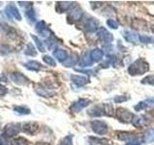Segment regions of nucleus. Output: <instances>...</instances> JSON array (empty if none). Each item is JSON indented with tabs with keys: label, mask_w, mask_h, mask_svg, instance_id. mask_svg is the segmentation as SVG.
Wrapping results in <instances>:
<instances>
[{
	"label": "nucleus",
	"mask_w": 154,
	"mask_h": 145,
	"mask_svg": "<svg viewBox=\"0 0 154 145\" xmlns=\"http://www.w3.org/2000/svg\"><path fill=\"white\" fill-rule=\"evenodd\" d=\"M149 70V64L143 59H138L128 68V72L131 76L143 75Z\"/></svg>",
	"instance_id": "obj_1"
},
{
	"label": "nucleus",
	"mask_w": 154,
	"mask_h": 145,
	"mask_svg": "<svg viewBox=\"0 0 154 145\" xmlns=\"http://www.w3.org/2000/svg\"><path fill=\"white\" fill-rule=\"evenodd\" d=\"M22 130V126L18 123H10L7 124L4 128L3 135L7 138H11L17 135Z\"/></svg>",
	"instance_id": "obj_2"
},
{
	"label": "nucleus",
	"mask_w": 154,
	"mask_h": 145,
	"mask_svg": "<svg viewBox=\"0 0 154 145\" xmlns=\"http://www.w3.org/2000/svg\"><path fill=\"white\" fill-rule=\"evenodd\" d=\"M4 13L6 14V17L10 19H16V21H21V14L19 13L16 5L13 3H10L5 7Z\"/></svg>",
	"instance_id": "obj_3"
},
{
	"label": "nucleus",
	"mask_w": 154,
	"mask_h": 145,
	"mask_svg": "<svg viewBox=\"0 0 154 145\" xmlns=\"http://www.w3.org/2000/svg\"><path fill=\"white\" fill-rule=\"evenodd\" d=\"M116 114H117V118L123 123L132 122V120L134 118L133 113L130 112L128 109L123 108H119L117 111H116Z\"/></svg>",
	"instance_id": "obj_4"
},
{
	"label": "nucleus",
	"mask_w": 154,
	"mask_h": 145,
	"mask_svg": "<svg viewBox=\"0 0 154 145\" xmlns=\"http://www.w3.org/2000/svg\"><path fill=\"white\" fill-rule=\"evenodd\" d=\"M91 129H93V130H94V133L96 134L103 135L105 134H107V132H108L107 124L102 122V121L94 120V121H91Z\"/></svg>",
	"instance_id": "obj_5"
},
{
	"label": "nucleus",
	"mask_w": 154,
	"mask_h": 145,
	"mask_svg": "<svg viewBox=\"0 0 154 145\" xmlns=\"http://www.w3.org/2000/svg\"><path fill=\"white\" fill-rule=\"evenodd\" d=\"M10 77H11V79L17 85H28L30 83V81L27 79V77L24 76L21 72H12L11 75H10Z\"/></svg>",
	"instance_id": "obj_6"
},
{
	"label": "nucleus",
	"mask_w": 154,
	"mask_h": 145,
	"mask_svg": "<svg viewBox=\"0 0 154 145\" xmlns=\"http://www.w3.org/2000/svg\"><path fill=\"white\" fill-rule=\"evenodd\" d=\"M90 104H91V101L89 99H79L78 101L74 102V103L71 105L70 110L74 113L80 112L82 109L87 108Z\"/></svg>",
	"instance_id": "obj_7"
},
{
	"label": "nucleus",
	"mask_w": 154,
	"mask_h": 145,
	"mask_svg": "<svg viewBox=\"0 0 154 145\" xmlns=\"http://www.w3.org/2000/svg\"><path fill=\"white\" fill-rule=\"evenodd\" d=\"M22 126V130L25 134H35L38 132L40 130V125L36 122H27V123H24Z\"/></svg>",
	"instance_id": "obj_8"
},
{
	"label": "nucleus",
	"mask_w": 154,
	"mask_h": 145,
	"mask_svg": "<svg viewBox=\"0 0 154 145\" xmlns=\"http://www.w3.org/2000/svg\"><path fill=\"white\" fill-rule=\"evenodd\" d=\"M35 30H36V32L38 34V35L42 36V37H45V38L48 37V36H49V34H50V30L48 29L45 22L43 21L37 22L36 26H35Z\"/></svg>",
	"instance_id": "obj_9"
},
{
	"label": "nucleus",
	"mask_w": 154,
	"mask_h": 145,
	"mask_svg": "<svg viewBox=\"0 0 154 145\" xmlns=\"http://www.w3.org/2000/svg\"><path fill=\"white\" fill-rule=\"evenodd\" d=\"M97 36L100 38V40L104 42L105 44H111V42L113 41V35L107 31V29H105L103 27L100 28L97 31Z\"/></svg>",
	"instance_id": "obj_10"
},
{
	"label": "nucleus",
	"mask_w": 154,
	"mask_h": 145,
	"mask_svg": "<svg viewBox=\"0 0 154 145\" xmlns=\"http://www.w3.org/2000/svg\"><path fill=\"white\" fill-rule=\"evenodd\" d=\"M35 91L38 96L43 97V98H50V97L55 95L54 91H52L50 89H47V88H45V87H37V88L35 89Z\"/></svg>",
	"instance_id": "obj_11"
},
{
	"label": "nucleus",
	"mask_w": 154,
	"mask_h": 145,
	"mask_svg": "<svg viewBox=\"0 0 154 145\" xmlns=\"http://www.w3.org/2000/svg\"><path fill=\"white\" fill-rule=\"evenodd\" d=\"M70 79L73 83L77 86H84L87 82H88V79L86 76H78V75H71L70 76Z\"/></svg>",
	"instance_id": "obj_12"
},
{
	"label": "nucleus",
	"mask_w": 154,
	"mask_h": 145,
	"mask_svg": "<svg viewBox=\"0 0 154 145\" xmlns=\"http://www.w3.org/2000/svg\"><path fill=\"white\" fill-rule=\"evenodd\" d=\"M132 28L136 29V30H147L146 21L143 19L135 18L132 21Z\"/></svg>",
	"instance_id": "obj_13"
},
{
	"label": "nucleus",
	"mask_w": 154,
	"mask_h": 145,
	"mask_svg": "<svg viewBox=\"0 0 154 145\" xmlns=\"http://www.w3.org/2000/svg\"><path fill=\"white\" fill-rule=\"evenodd\" d=\"M24 67H25L27 70L32 71V72H38V71H41L42 68L41 63H38V61H34V60L26 62L25 64H24Z\"/></svg>",
	"instance_id": "obj_14"
},
{
	"label": "nucleus",
	"mask_w": 154,
	"mask_h": 145,
	"mask_svg": "<svg viewBox=\"0 0 154 145\" xmlns=\"http://www.w3.org/2000/svg\"><path fill=\"white\" fill-rule=\"evenodd\" d=\"M82 14H83L82 10L79 7H75L74 9H72L70 11V13L69 14V18L71 19L72 21H77L81 18Z\"/></svg>",
	"instance_id": "obj_15"
},
{
	"label": "nucleus",
	"mask_w": 154,
	"mask_h": 145,
	"mask_svg": "<svg viewBox=\"0 0 154 145\" xmlns=\"http://www.w3.org/2000/svg\"><path fill=\"white\" fill-rule=\"evenodd\" d=\"M24 14H25V18L27 19V21L30 23V24H33L34 22L36 21V19H37V18H36V13H35V11H34V9L32 7L26 8Z\"/></svg>",
	"instance_id": "obj_16"
},
{
	"label": "nucleus",
	"mask_w": 154,
	"mask_h": 145,
	"mask_svg": "<svg viewBox=\"0 0 154 145\" xmlns=\"http://www.w3.org/2000/svg\"><path fill=\"white\" fill-rule=\"evenodd\" d=\"M104 53L101 50H98V48H95V50H91L90 53V57L91 59L93 60V62H99L100 60H102Z\"/></svg>",
	"instance_id": "obj_17"
},
{
	"label": "nucleus",
	"mask_w": 154,
	"mask_h": 145,
	"mask_svg": "<svg viewBox=\"0 0 154 145\" xmlns=\"http://www.w3.org/2000/svg\"><path fill=\"white\" fill-rule=\"evenodd\" d=\"M53 55H54L55 58H57V60H59L62 63L65 62L67 59L66 51L64 50H61V48H59V50H55L54 51H53Z\"/></svg>",
	"instance_id": "obj_18"
},
{
	"label": "nucleus",
	"mask_w": 154,
	"mask_h": 145,
	"mask_svg": "<svg viewBox=\"0 0 154 145\" xmlns=\"http://www.w3.org/2000/svg\"><path fill=\"white\" fill-rule=\"evenodd\" d=\"M123 38L125 39V41H127L128 43H136L139 40V36L135 32H132V31H124Z\"/></svg>",
	"instance_id": "obj_19"
},
{
	"label": "nucleus",
	"mask_w": 154,
	"mask_h": 145,
	"mask_svg": "<svg viewBox=\"0 0 154 145\" xmlns=\"http://www.w3.org/2000/svg\"><path fill=\"white\" fill-rule=\"evenodd\" d=\"M14 113L17 115H28L31 113V110L25 105H16L14 106Z\"/></svg>",
	"instance_id": "obj_20"
},
{
	"label": "nucleus",
	"mask_w": 154,
	"mask_h": 145,
	"mask_svg": "<svg viewBox=\"0 0 154 145\" xmlns=\"http://www.w3.org/2000/svg\"><path fill=\"white\" fill-rule=\"evenodd\" d=\"M135 127L136 128H141L146 123V119L144 116H140V115H137V116H134V118L131 122Z\"/></svg>",
	"instance_id": "obj_21"
},
{
	"label": "nucleus",
	"mask_w": 154,
	"mask_h": 145,
	"mask_svg": "<svg viewBox=\"0 0 154 145\" xmlns=\"http://www.w3.org/2000/svg\"><path fill=\"white\" fill-rule=\"evenodd\" d=\"M117 137L119 140H123V141H126V142H129V141H131V140H133L134 138H136V137H133V134L132 133H128V132H119L117 133Z\"/></svg>",
	"instance_id": "obj_22"
},
{
	"label": "nucleus",
	"mask_w": 154,
	"mask_h": 145,
	"mask_svg": "<svg viewBox=\"0 0 154 145\" xmlns=\"http://www.w3.org/2000/svg\"><path fill=\"white\" fill-rule=\"evenodd\" d=\"M154 103V100L153 99H149V100H146V102H141V103H139L138 105H135V110L136 111H140V110H143L147 108L148 106L152 105V104Z\"/></svg>",
	"instance_id": "obj_23"
},
{
	"label": "nucleus",
	"mask_w": 154,
	"mask_h": 145,
	"mask_svg": "<svg viewBox=\"0 0 154 145\" xmlns=\"http://www.w3.org/2000/svg\"><path fill=\"white\" fill-rule=\"evenodd\" d=\"M94 64L93 60L91 59V57L88 56V55H84L82 56L80 59H79V62H78V65L80 67H90Z\"/></svg>",
	"instance_id": "obj_24"
},
{
	"label": "nucleus",
	"mask_w": 154,
	"mask_h": 145,
	"mask_svg": "<svg viewBox=\"0 0 154 145\" xmlns=\"http://www.w3.org/2000/svg\"><path fill=\"white\" fill-rule=\"evenodd\" d=\"M78 62H79L78 56H77L76 54H73V55H71L70 57H67V59L65 62H63V65H64L65 67H72Z\"/></svg>",
	"instance_id": "obj_25"
},
{
	"label": "nucleus",
	"mask_w": 154,
	"mask_h": 145,
	"mask_svg": "<svg viewBox=\"0 0 154 145\" xmlns=\"http://www.w3.org/2000/svg\"><path fill=\"white\" fill-rule=\"evenodd\" d=\"M71 5H72L71 2H67V1L58 2L57 3V10L59 11V13H63L65 11H67V10H69Z\"/></svg>",
	"instance_id": "obj_26"
},
{
	"label": "nucleus",
	"mask_w": 154,
	"mask_h": 145,
	"mask_svg": "<svg viewBox=\"0 0 154 145\" xmlns=\"http://www.w3.org/2000/svg\"><path fill=\"white\" fill-rule=\"evenodd\" d=\"M24 54L27 56H36L37 55V50L32 43H29L26 46L25 50H24Z\"/></svg>",
	"instance_id": "obj_27"
},
{
	"label": "nucleus",
	"mask_w": 154,
	"mask_h": 145,
	"mask_svg": "<svg viewBox=\"0 0 154 145\" xmlns=\"http://www.w3.org/2000/svg\"><path fill=\"white\" fill-rule=\"evenodd\" d=\"M85 26H86V29L88 31L94 32V31L96 30V29H97V22H96L94 19L91 18V19H89V21L86 22V25Z\"/></svg>",
	"instance_id": "obj_28"
},
{
	"label": "nucleus",
	"mask_w": 154,
	"mask_h": 145,
	"mask_svg": "<svg viewBox=\"0 0 154 145\" xmlns=\"http://www.w3.org/2000/svg\"><path fill=\"white\" fill-rule=\"evenodd\" d=\"M31 37H32L33 40H34V42H35L38 50H40L41 52H45V44L42 42L41 39L38 38V37H37V36H35V35H32Z\"/></svg>",
	"instance_id": "obj_29"
},
{
	"label": "nucleus",
	"mask_w": 154,
	"mask_h": 145,
	"mask_svg": "<svg viewBox=\"0 0 154 145\" xmlns=\"http://www.w3.org/2000/svg\"><path fill=\"white\" fill-rule=\"evenodd\" d=\"M11 145H29V141L25 137H17L11 142Z\"/></svg>",
	"instance_id": "obj_30"
},
{
	"label": "nucleus",
	"mask_w": 154,
	"mask_h": 145,
	"mask_svg": "<svg viewBox=\"0 0 154 145\" xmlns=\"http://www.w3.org/2000/svg\"><path fill=\"white\" fill-rule=\"evenodd\" d=\"M13 52V48L8 45H0V55H8Z\"/></svg>",
	"instance_id": "obj_31"
},
{
	"label": "nucleus",
	"mask_w": 154,
	"mask_h": 145,
	"mask_svg": "<svg viewBox=\"0 0 154 145\" xmlns=\"http://www.w3.org/2000/svg\"><path fill=\"white\" fill-rule=\"evenodd\" d=\"M103 112H104V114L108 115V116H113L114 115L113 105L111 104H104L103 105Z\"/></svg>",
	"instance_id": "obj_32"
},
{
	"label": "nucleus",
	"mask_w": 154,
	"mask_h": 145,
	"mask_svg": "<svg viewBox=\"0 0 154 145\" xmlns=\"http://www.w3.org/2000/svg\"><path fill=\"white\" fill-rule=\"evenodd\" d=\"M45 43H46L48 50H55L57 47V43H56V40L54 37H48Z\"/></svg>",
	"instance_id": "obj_33"
},
{
	"label": "nucleus",
	"mask_w": 154,
	"mask_h": 145,
	"mask_svg": "<svg viewBox=\"0 0 154 145\" xmlns=\"http://www.w3.org/2000/svg\"><path fill=\"white\" fill-rule=\"evenodd\" d=\"M42 60L45 63H46L47 65L52 66V67H55L56 66V61L54 60V58H52L49 55H45L42 57Z\"/></svg>",
	"instance_id": "obj_34"
},
{
	"label": "nucleus",
	"mask_w": 154,
	"mask_h": 145,
	"mask_svg": "<svg viewBox=\"0 0 154 145\" xmlns=\"http://www.w3.org/2000/svg\"><path fill=\"white\" fill-rule=\"evenodd\" d=\"M90 140H93L94 143H99V144H106L109 145L111 143L110 140L106 138H98V137H90Z\"/></svg>",
	"instance_id": "obj_35"
},
{
	"label": "nucleus",
	"mask_w": 154,
	"mask_h": 145,
	"mask_svg": "<svg viewBox=\"0 0 154 145\" xmlns=\"http://www.w3.org/2000/svg\"><path fill=\"white\" fill-rule=\"evenodd\" d=\"M143 84H148L154 86V76H147L142 80Z\"/></svg>",
	"instance_id": "obj_36"
},
{
	"label": "nucleus",
	"mask_w": 154,
	"mask_h": 145,
	"mask_svg": "<svg viewBox=\"0 0 154 145\" xmlns=\"http://www.w3.org/2000/svg\"><path fill=\"white\" fill-rule=\"evenodd\" d=\"M61 145H73L72 143V135H66L61 141Z\"/></svg>",
	"instance_id": "obj_37"
},
{
	"label": "nucleus",
	"mask_w": 154,
	"mask_h": 145,
	"mask_svg": "<svg viewBox=\"0 0 154 145\" xmlns=\"http://www.w3.org/2000/svg\"><path fill=\"white\" fill-rule=\"evenodd\" d=\"M107 25L112 29H117L119 27V23L117 21H115V19L110 18L107 21Z\"/></svg>",
	"instance_id": "obj_38"
},
{
	"label": "nucleus",
	"mask_w": 154,
	"mask_h": 145,
	"mask_svg": "<svg viewBox=\"0 0 154 145\" xmlns=\"http://www.w3.org/2000/svg\"><path fill=\"white\" fill-rule=\"evenodd\" d=\"M139 40L141 41L142 43L148 44V43L153 42V41H154V39L151 38V37H148V36H140V37H139Z\"/></svg>",
	"instance_id": "obj_39"
},
{
	"label": "nucleus",
	"mask_w": 154,
	"mask_h": 145,
	"mask_svg": "<svg viewBox=\"0 0 154 145\" xmlns=\"http://www.w3.org/2000/svg\"><path fill=\"white\" fill-rule=\"evenodd\" d=\"M115 103H118V104H122L123 102L127 101V98L125 96H117L116 98L114 99Z\"/></svg>",
	"instance_id": "obj_40"
},
{
	"label": "nucleus",
	"mask_w": 154,
	"mask_h": 145,
	"mask_svg": "<svg viewBox=\"0 0 154 145\" xmlns=\"http://www.w3.org/2000/svg\"><path fill=\"white\" fill-rule=\"evenodd\" d=\"M153 139H154V134H152V130H148L146 134V140L148 142H151L153 141Z\"/></svg>",
	"instance_id": "obj_41"
},
{
	"label": "nucleus",
	"mask_w": 154,
	"mask_h": 145,
	"mask_svg": "<svg viewBox=\"0 0 154 145\" xmlns=\"http://www.w3.org/2000/svg\"><path fill=\"white\" fill-rule=\"evenodd\" d=\"M8 93V88L6 86L0 84V97H4Z\"/></svg>",
	"instance_id": "obj_42"
},
{
	"label": "nucleus",
	"mask_w": 154,
	"mask_h": 145,
	"mask_svg": "<svg viewBox=\"0 0 154 145\" xmlns=\"http://www.w3.org/2000/svg\"><path fill=\"white\" fill-rule=\"evenodd\" d=\"M8 143V138L5 137L3 134L0 135V145H9Z\"/></svg>",
	"instance_id": "obj_43"
},
{
	"label": "nucleus",
	"mask_w": 154,
	"mask_h": 145,
	"mask_svg": "<svg viewBox=\"0 0 154 145\" xmlns=\"http://www.w3.org/2000/svg\"><path fill=\"white\" fill-rule=\"evenodd\" d=\"M126 145H141V140L138 139V138H134L131 141L127 142Z\"/></svg>",
	"instance_id": "obj_44"
},
{
	"label": "nucleus",
	"mask_w": 154,
	"mask_h": 145,
	"mask_svg": "<svg viewBox=\"0 0 154 145\" xmlns=\"http://www.w3.org/2000/svg\"><path fill=\"white\" fill-rule=\"evenodd\" d=\"M0 82H8V79L4 74H0Z\"/></svg>",
	"instance_id": "obj_45"
},
{
	"label": "nucleus",
	"mask_w": 154,
	"mask_h": 145,
	"mask_svg": "<svg viewBox=\"0 0 154 145\" xmlns=\"http://www.w3.org/2000/svg\"><path fill=\"white\" fill-rule=\"evenodd\" d=\"M151 30H152V32L154 33V24H153V25H152V27H151Z\"/></svg>",
	"instance_id": "obj_46"
},
{
	"label": "nucleus",
	"mask_w": 154,
	"mask_h": 145,
	"mask_svg": "<svg viewBox=\"0 0 154 145\" xmlns=\"http://www.w3.org/2000/svg\"><path fill=\"white\" fill-rule=\"evenodd\" d=\"M151 114H152V116H153V117H154V109L151 111Z\"/></svg>",
	"instance_id": "obj_47"
},
{
	"label": "nucleus",
	"mask_w": 154,
	"mask_h": 145,
	"mask_svg": "<svg viewBox=\"0 0 154 145\" xmlns=\"http://www.w3.org/2000/svg\"><path fill=\"white\" fill-rule=\"evenodd\" d=\"M0 130H1V122H0Z\"/></svg>",
	"instance_id": "obj_48"
},
{
	"label": "nucleus",
	"mask_w": 154,
	"mask_h": 145,
	"mask_svg": "<svg viewBox=\"0 0 154 145\" xmlns=\"http://www.w3.org/2000/svg\"><path fill=\"white\" fill-rule=\"evenodd\" d=\"M0 6H1V2H0Z\"/></svg>",
	"instance_id": "obj_49"
}]
</instances>
